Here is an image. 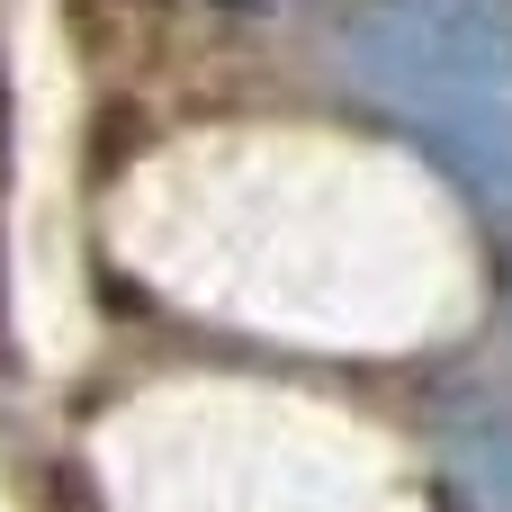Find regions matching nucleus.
I'll return each mask as SVG.
<instances>
[{"label": "nucleus", "mask_w": 512, "mask_h": 512, "mask_svg": "<svg viewBox=\"0 0 512 512\" xmlns=\"http://www.w3.org/2000/svg\"><path fill=\"white\" fill-rule=\"evenodd\" d=\"M351 81L432 126L459 171L512 207V9L504 0H378L342 36Z\"/></svg>", "instance_id": "1"}, {"label": "nucleus", "mask_w": 512, "mask_h": 512, "mask_svg": "<svg viewBox=\"0 0 512 512\" xmlns=\"http://www.w3.org/2000/svg\"><path fill=\"white\" fill-rule=\"evenodd\" d=\"M441 459L477 512H512V414H459L441 432Z\"/></svg>", "instance_id": "2"}]
</instances>
